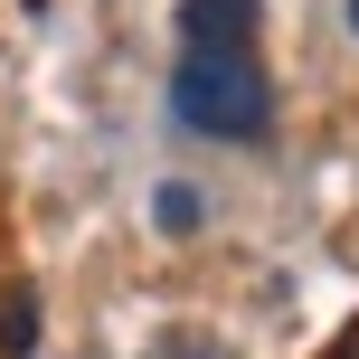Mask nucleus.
I'll use <instances>...</instances> for the list:
<instances>
[{
    "mask_svg": "<svg viewBox=\"0 0 359 359\" xmlns=\"http://www.w3.org/2000/svg\"><path fill=\"white\" fill-rule=\"evenodd\" d=\"M170 114L189 133H217V142H265L274 133V86L255 67V48H180Z\"/></svg>",
    "mask_w": 359,
    "mask_h": 359,
    "instance_id": "f257e3e1",
    "label": "nucleus"
},
{
    "mask_svg": "<svg viewBox=\"0 0 359 359\" xmlns=\"http://www.w3.org/2000/svg\"><path fill=\"white\" fill-rule=\"evenodd\" d=\"M180 48H255V0H180Z\"/></svg>",
    "mask_w": 359,
    "mask_h": 359,
    "instance_id": "f03ea898",
    "label": "nucleus"
},
{
    "mask_svg": "<svg viewBox=\"0 0 359 359\" xmlns=\"http://www.w3.org/2000/svg\"><path fill=\"white\" fill-rule=\"evenodd\" d=\"M29 350H38V293L0 284V359H29Z\"/></svg>",
    "mask_w": 359,
    "mask_h": 359,
    "instance_id": "7ed1b4c3",
    "label": "nucleus"
},
{
    "mask_svg": "<svg viewBox=\"0 0 359 359\" xmlns=\"http://www.w3.org/2000/svg\"><path fill=\"white\" fill-rule=\"evenodd\" d=\"M151 217H161V236H198V189H189V180H161Z\"/></svg>",
    "mask_w": 359,
    "mask_h": 359,
    "instance_id": "20e7f679",
    "label": "nucleus"
},
{
    "mask_svg": "<svg viewBox=\"0 0 359 359\" xmlns=\"http://www.w3.org/2000/svg\"><path fill=\"white\" fill-rule=\"evenodd\" d=\"M350 38H359V0H350Z\"/></svg>",
    "mask_w": 359,
    "mask_h": 359,
    "instance_id": "39448f33",
    "label": "nucleus"
}]
</instances>
